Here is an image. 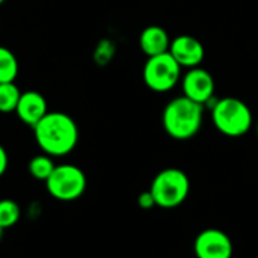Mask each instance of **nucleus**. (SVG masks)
<instances>
[{"label":"nucleus","instance_id":"1","mask_svg":"<svg viewBox=\"0 0 258 258\" xmlns=\"http://www.w3.org/2000/svg\"><path fill=\"white\" fill-rule=\"evenodd\" d=\"M38 147L51 157L70 154L79 142V127L65 112H50L33 127Z\"/></svg>","mask_w":258,"mask_h":258},{"label":"nucleus","instance_id":"2","mask_svg":"<svg viewBox=\"0 0 258 258\" xmlns=\"http://www.w3.org/2000/svg\"><path fill=\"white\" fill-rule=\"evenodd\" d=\"M204 104L184 95L172 98L163 109L162 125L166 135L175 141H189L201 130Z\"/></svg>","mask_w":258,"mask_h":258},{"label":"nucleus","instance_id":"3","mask_svg":"<svg viewBox=\"0 0 258 258\" xmlns=\"http://www.w3.org/2000/svg\"><path fill=\"white\" fill-rule=\"evenodd\" d=\"M212 121L219 133L228 138L245 136L254 124L249 106L236 97H224L212 106Z\"/></svg>","mask_w":258,"mask_h":258},{"label":"nucleus","instance_id":"4","mask_svg":"<svg viewBox=\"0 0 258 258\" xmlns=\"http://www.w3.org/2000/svg\"><path fill=\"white\" fill-rule=\"evenodd\" d=\"M150 192L156 201V207L175 209L187 200L190 180L184 171L178 168H166L154 177Z\"/></svg>","mask_w":258,"mask_h":258},{"label":"nucleus","instance_id":"5","mask_svg":"<svg viewBox=\"0 0 258 258\" xmlns=\"http://www.w3.org/2000/svg\"><path fill=\"white\" fill-rule=\"evenodd\" d=\"M88 186L85 172L71 163L57 165L45 181L47 192L59 201L70 203L79 200Z\"/></svg>","mask_w":258,"mask_h":258},{"label":"nucleus","instance_id":"6","mask_svg":"<svg viewBox=\"0 0 258 258\" xmlns=\"http://www.w3.org/2000/svg\"><path fill=\"white\" fill-rule=\"evenodd\" d=\"M144 83L154 92H168L181 79V67L174 56L166 51L148 57L142 71Z\"/></svg>","mask_w":258,"mask_h":258},{"label":"nucleus","instance_id":"7","mask_svg":"<svg viewBox=\"0 0 258 258\" xmlns=\"http://www.w3.org/2000/svg\"><path fill=\"white\" fill-rule=\"evenodd\" d=\"M194 252L197 258H233L234 245L225 231L207 228L195 237Z\"/></svg>","mask_w":258,"mask_h":258},{"label":"nucleus","instance_id":"8","mask_svg":"<svg viewBox=\"0 0 258 258\" xmlns=\"http://www.w3.org/2000/svg\"><path fill=\"white\" fill-rule=\"evenodd\" d=\"M181 88L184 97L200 104H206L215 95V79L201 67L190 68L181 77Z\"/></svg>","mask_w":258,"mask_h":258},{"label":"nucleus","instance_id":"9","mask_svg":"<svg viewBox=\"0 0 258 258\" xmlns=\"http://www.w3.org/2000/svg\"><path fill=\"white\" fill-rule=\"evenodd\" d=\"M169 53L180 63L181 68H197L201 65L206 56L203 42L192 35H178L171 39Z\"/></svg>","mask_w":258,"mask_h":258},{"label":"nucleus","instance_id":"10","mask_svg":"<svg viewBox=\"0 0 258 258\" xmlns=\"http://www.w3.org/2000/svg\"><path fill=\"white\" fill-rule=\"evenodd\" d=\"M15 113L21 122H24L29 127H35L47 113H48V104L42 94L38 91H26L21 92V97L18 100Z\"/></svg>","mask_w":258,"mask_h":258},{"label":"nucleus","instance_id":"11","mask_svg":"<svg viewBox=\"0 0 258 258\" xmlns=\"http://www.w3.org/2000/svg\"><path fill=\"white\" fill-rule=\"evenodd\" d=\"M169 45L171 38L162 26H147L139 35V47L148 57L169 51Z\"/></svg>","mask_w":258,"mask_h":258},{"label":"nucleus","instance_id":"12","mask_svg":"<svg viewBox=\"0 0 258 258\" xmlns=\"http://www.w3.org/2000/svg\"><path fill=\"white\" fill-rule=\"evenodd\" d=\"M18 76V60L15 54L8 48L0 45V83L15 82Z\"/></svg>","mask_w":258,"mask_h":258},{"label":"nucleus","instance_id":"13","mask_svg":"<svg viewBox=\"0 0 258 258\" xmlns=\"http://www.w3.org/2000/svg\"><path fill=\"white\" fill-rule=\"evenodd\" d=\"M56 165L48 154H39L30 159L29 162V174L39 181H47V178L54 171Z\"/></svg>","mask_w":258,"mask_h":258},{"label":"nucleus","instance_id":"14","mask_svg":"<svg viewBox=\"0 0 258 258\" xmlns=\"http://www.w3.org/2000/svg\"><path fill=\"white\" fill-rule=\"evenodd\" d=\"M20 97L21 91L15 85V82L0 83V113L15 112Z\"/></svg>","mask_w":258,"mask_h":258},{"label":"nucleus","instance_id":"15","mask_svg":"<svg viewBox=\"0 0 258 258\" xmlns=\"http://www.w3.org/2000/svg\"><path fill=\"white\" fill-rule=\"evenodd\" d=\"M21 216V210L18 204L12 200H2L0 201V227L3 230L14 227Z\"/></svg>","mask_w":258,"mask_h":258},{"label":"nucleus","instance_id":"16","mask_svg":"<svg viewBox=\"0 0 258 258\" xmlns=\"http://www.w3.org/2000/svg\"><path fill=\"white\" fill-rule=\"evenodd\" d=\"M138 206L142 210H150V209L156 207V201H154V198H153V195H151L150 190H145V192H142L138 197Z\"/></svg>","mask_w":258,"mask_h":258},{"label":"nucleus","instance_id":"17","mask_svg":"<svg viewBox=\"0 0 258 258\" xmlns=\"http://www.w3.org/2000/svg\"><path fill=\"white\" fill-rule=\"evenodd\" d=\"M8 165H9V157H8V153L6 150L3 148V145L0 144V177L6 172L8 169Z\"/></svg>","mask_w":258,"mask_h":258},{"label":"nucleus","instance_id":"18","mask_svg":"<svg viewBox=\"0 0 258 258\" xmlns=\"http://www.w3.org/2000/svg\"><path fill=\"white\" fill-rule=\"evenodd\" d=\"M2 236H3V228L0 227V240H2Z\"/></svg>","mask_w":258,"mask_h":258},{"label":"nucleus","instance_id":"19","mask_svg":"<svg viewBox=\"0 0 258 258\" xmlns=\"http://www.w3.org/2000/svg\"><path fill=\"white\" fill-rule=\"evenodd\" d=\"M5 3V0H0V5H3Z\"/></svg>","mask_w":258,"mask_h":258},{"label":"nucleus","instance_id":"20","mask_svg":"<svg viewBox=\"0 0 258 258\" xmlns=\"http://www.w3.org/2000/svg\"><path fill=\"white\" fill-rule=\"evenodd\" d=\"M257 136H258V124H257Z\"/></svg>","mask_w":258,"mask_h":258}]
</instances>
